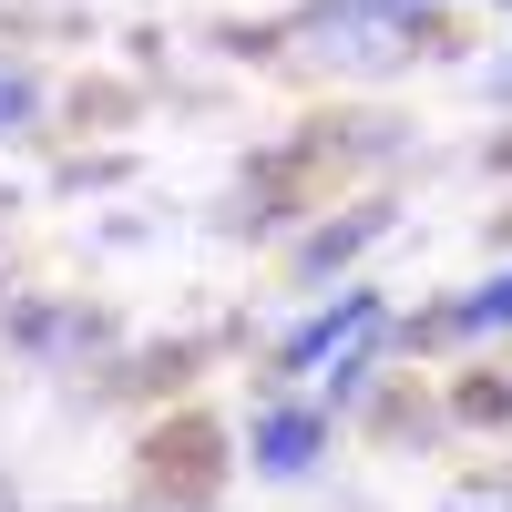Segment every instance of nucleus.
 Here are the masks:
<instances>
[{
	"label": "nucleus",
	"mask_w": 512,
	"mask_h": 512,
	"mask_svg": "<svg viewBox=\"0 0 512 512\" xmlns=\"http://www.w3.org/2000/svg\"><path fill=\"white\" fill-rule=\"evenodd\" d=\"M256 461L267 472H308L318 461V410H267L256 420Z\"/></svg>",
	"instance_id": "f03ea898"
},
{
	"label": "nucleus",
	"mask_w": 512,
	"mask_h": 512,
	"mask_svg": "<svg viewBox=\"0 0 512 512\" xmlns=\"http://www.w3.org/2000/svg\"><path fill=\"white\" fill-rule=\"evenodd\" d=\"M369 328H379V297H338L328 318H308V328L287 338V369H318V359H349V349H359Z\"/></svg>",
	"instance_id": "f257e3e1"
},
{
	"label": "nucleus",
	"mask_w": 512,
	"mask_h": 512,
	"mask_svg": "<svg viewBox=\"0 0 512 512\" xmlns=\"http://www.w3.org/2000/svg\"><path fill=\"white\" fill-rule=\"evenodd\" d=\"M31 113V93H21V82H0V123H21Z\"/></svg>",
	"instance_id": "20e7f679"
},
{
	"label": "nucleus",
	"mask_w": 512,
	"mask_h": 512,
	"mask_svg": "<svg viewBox=\"0 0 512 512\" xmlns=\"http://www.w3.org/2000/svg\"><path fill=\"white\" fill-rule=\"evenodd\" d=\"M451 328H461V338H472V328H512V277H482V287L451 308Z\"/></svg>",
	"instance_id": "7ed1b4c3"
}]
</instances>
